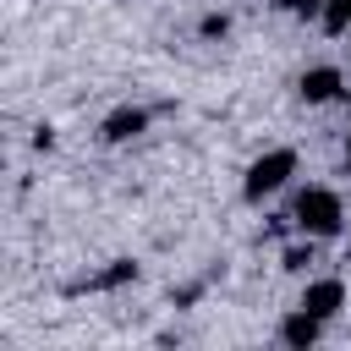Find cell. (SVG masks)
Instances as JSON below:
<instances>
[{
	"mask_svg": "<svg viewBox=\"0 0 351 351\" xmlns=\"http://www.w3.org/2000/svg\"><path fill=\"white\" fill-rule=\"evenodd\" d=\"M346 159H351V132H346Z\"/></svg>",
	"mask_w": 351,
	"mask_h": 351,
	"instance_id": "obj_12",
	"label": "cell"
},
{
	"mask_svg": "<svg viewBox=\"0 0 351 351\" xmlns=\"http://www.w3.org/2000/svg\"><path fill=\"white\" fill-rule=\"evenodd\" d=\"M296 307L318 313L324 324H329V318H340V307H346V280H335V274H324V280H307V285H302V302H296Z\"/></svg>",
	"mask_w": 351,
	"mask_h": 351,
	"instance_id": "obj_3",
	"label": "cell"
},
{
	"mask_svg": "<svg viewBox=\"0 0 351 351\" xmlns=\"http://www.w3.org/2000/svg\"><path fill=\"white\" fill-rule=\"evenodd\" d=\"M318 22H324V33H346L351 27V0H324Z\"/></svg>",
	"mask_w": 351,
	"mask_h": 351,
	"instance_id": "obj_7",
	"label": "cell"
},
{
	"mask_svg": "<svg viewBox=\"0 0 351 351\" xmlns=\"http://www.w3.org/2000/svg\"><path fill=\"white\" fill-rule=\"evenodd\" d=\"M280 340H285L291 351H307V346H318V340H324V318H318V313H307V307H296V313H285V318H280Z\"/></svg>",
	"mask_w": 351,
	"mask_h": 351,
	"instance_id": "obj_6",
	"label": "cell"
},
{
	"mask_svg": "<svg viewBox=\"0 0 351 351\" xmlns=\"http://www.w3.org/2000/svg\"><path fill=\"white\" fill-rule=\"evenodd\" d=\"M291 176H296V148H269V154H258V159L247 165L241 197H247V203H263V197H274Z\"/></svg>",
	"mask_w": 351,
	"mask_h": 351,
	"instance_id": "obj_2",
	"label": "cell"
},
{
	"mask_svg": "<svg viewBox=\"0 0 351 351\" xmlns=\"http://www.w3.org/2000/svg\"><path fill=\"white\" fill-rule=\"evenodd\" d=\"M148 132V110H137V104H121V110H110L104 121H99V137L110 143V148H121V143H132V137H143Z\"/></svg>",
	"mask_w": 351,
	"mask_h": 351,
	"instance_id": "obj_5",
	"label": "cell"
},
{
	"mask_svg": "<svg viewBox=\"0 0 351 351\" xmlns=\"http://www.w3.org/2000/svg\"><path fill=\"white\" fill-rule=\"evenodd\" d=\"M307 263H313V241H307V247H285V252H280V269H291V274H302Z\"/></svg>",
	"mask_w": 351,
	"mask_h": 351,
	"instance_id": "obj_9",
	"label": "cell"
},
{
	"mask_svg": "<svg viewBox=\"0 0 351 351\" xmlns=\"http://www.w3.org/2000/svg\"><path fill=\"white\" fill-rule=\"evenodd\" d=\"M274 5H280L285 16H318V11H324V0H274Z\"/></svg>",
	"mask_w": 351,
	"mask_h": 351,
	"instance_id": "obj_11",
	"label": "cell"
},
{
	"mask_svg": "<svg viewBox=\"0 0 351 351\" xmlns=\"http://www.w3.org/2000/svg\"><path fill=\"white\" fill-rule=\"evenodd\" d=\"M346 252H351V241H346Z\"/></svg>",
	"mask_w": 351,
	"mask_h": 351,
	"instance_id": "obj_13",
	"label": "cell"
},
{
	"mask_svg": "<svg viewBox=\"0 0 351 351\" xmlns=\"http://www.w3.org/2000/svg\"><path fill=\"white\" fill-rule=\"evenodd\" d=\"M291 225L302 230V236H335L340 225H346V203H340V192L335 186H307V192H296V203H291Z\"/></svg>",
	"mask_w": 351,
	"mask_h": 351,
	"instance_id": "obj_1",
	"label": "cell"
},
{
	"mask_svg": "<svg viewBox=\"0 0 351 351\" xmlns=\"http://www.w3.org/2000/svg\"><path fill=\"white\" fill-rule=\"evenodd\" d=\"M132 280H137V263H132V258H115V263L99 274V285H104V291H115V285H132Z\"/></svg>",
	"mask_w": 351,
	"mask_h": 351,
	"instance_id": "obj_8",
	"label": "cell"
},
{
	"mask_svg": "<svg viewBox=\"0 0 351 351\" xmlns=\"http://www.w3.org/2000/svg\"><path fill=\"white\" fill-rule=\"evenodd\" d=\"M296 93H302L307 104H335V99L346 93V77H340V66H307L302 82H296Z\"/></svg>",
	"mask_w": 351,
	"mask_h": 351,
	"instance_id": "obj_4",
	"label": "cell"
},
{
	"mask_svg": "<svg viewBox=\"0 0 351 351\" xmlns=\"http://www.w3.org/2000/svg\"><path fill=\"white\" fill-rule=\"evenodd\" d=\"M197 33H203V38H225V33H230V16H225V11H208V16L197 22Z\"/></svg>",
	"mask_w": 351,
	"mask_h": 351,
	"instance_id": "obj_10",
	"label": "cell"
}]
</instances>
